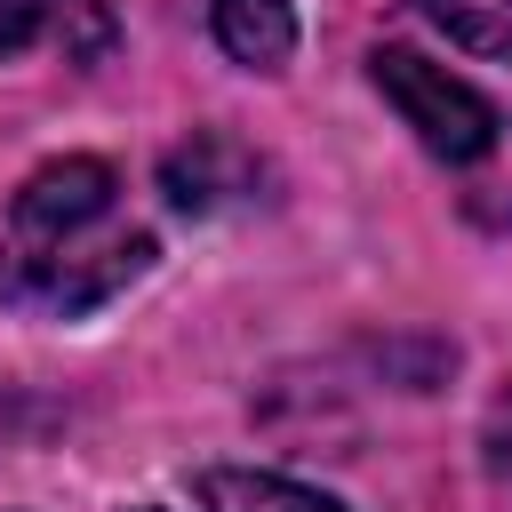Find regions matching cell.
Segmentation results:
<instances>
[{
    "label": "cell",
    "instance_id": "1",
    "mask_svg": "<svg viewBox=\"0 0 512 512\" xmlns=\"http://www.w3.org/2000/svg\"><path fill=\"white\" fill-rule=\"evenodd\" d=\"M152 232L120 208V176L88 152L32 168L0 224V296L16 312L80 320L152 272Z\"/></svg>",
    "mask_w": 512,
    "mask_h": 512
},
{
    "label": "cell",
    "instance_id": "2",
    "mask_svg": "<svg viewBox=\"0 0 512 512\" xmlns=\"http://www.w3.org/2000/svg\"><path fill=\"white\" fill-rule=\"evenodd\" d=\"M368 80H376L384 104L416 128V144H424L432 160H448V168H472V160H488V152L504 144V112H496L472 80H456L448 64H432V56L400 48V40H384V48L368 56Z\"/></svg>",
    "mask_w": 512,
    "mask_h": 512
},
{
    "label": "cell",
    "instance_id": "3",
    "mask_svg": "<svg viewBox=\"0 0 512 512\" xmlns=\"http://www.w3.org/2000/svg\"><path fill=\"white\" fill-rule=\"evenodd\" d=\"M24 48H64V56H104L112 16L104 0H0V64Z\"/></svg>",
    "mask_w": 512,
    "mask_h": 512
},
{
    "label": "cell",
    "instance_id": "4",
    "mask_svg": "<svg viewBox=\"0 0 512 512\" xmlns=\"http://www.w3.org/2000/svg\"><path fill=\"white\" fill-rule=\"evenodd\" d=\"M160 192H168L176 208L208 216V208L256 192V160H248L232 136H192V144H176V152L160 160Z\"/></svg>",
    "mask_w": 512,
    "mask_h": 512
},
{
    "label": "cell",
    "instance_id": "5",
    "mask_svg": "<svg viewBox=\"0 0 512 512\" xmlns=\"http://www.w3.org/2000/svg\"><path fill=\"white\" fill-rule=\"evenodd\" d=\"M216 48L248 72H280L296 56V8L288 0H216Z\"/></svg>",
    "mask_w": 512,
    "mask_h": 512
},
{
    "label": "cell",
    "instance_id": "6",
    "mask_svg": "<svg viewBox=\"0 0 512 512\" xmlns=\"http://www.w3.org/2000/svg\"><path fill=\"white\" fill-rule=\"evenodd\" d=\"M200 504L208 512H344L336 496L288 480V472H256V464H216L200 472Z\"/></svg>",
    "mask_w": 512,
    "mask_h": 512
},
{
    "label": "cell",
    "instance_id": "7",
    "mask_svg": "<svg viewBox=\"0 0 512 512\" xmlns=\"http://www.w3.org/2000/svg\"><path fill=\"white\" fill-rule=\"evenodd\" d=\"M416 16L472 56H512V0H416Z\"/></svg>",
    "mask_w": 512,
    "mask_h": 512
}]
</instances>
